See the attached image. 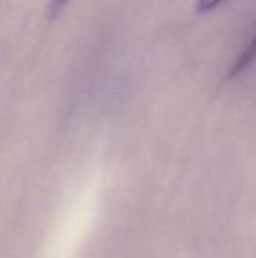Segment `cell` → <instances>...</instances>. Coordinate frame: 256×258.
I'll return each mask as SVG.
<instances>
[{"label":"cell","instance_id":"6da1fadb","mask_svg":"<svg viewBox=\"0 0 256 258\" xmlns=\"http://www.w3.org/2000/svg\"><path fill=\"white\" fill-rule=\"evenodd\" d=\"M256 59V35L255 38L250 41V44L244 48V51L241 53V56L237 59V62L234 63L232 70H231V74L229 77H235L238 76L241 71H244L249 65H252Z\"/></svg>","mask_w":256,"mask_h":258},{"label":"cell","instance_id":"7a4b0ae2","mask_svg":"<svg viewBox=\"0 0 256 258\" xmlns=\"http://www.w3.org/2000/svg\"><path fill=\"white\" fill-rule=\"evenodd\" d=\"M217 5H219V2H210V3H205V2H202V3H199V5H198V9H199L201 12H205V11L214 9Z\"/></svg>","mask_w":256,"mask_h":258}]
</instances>
